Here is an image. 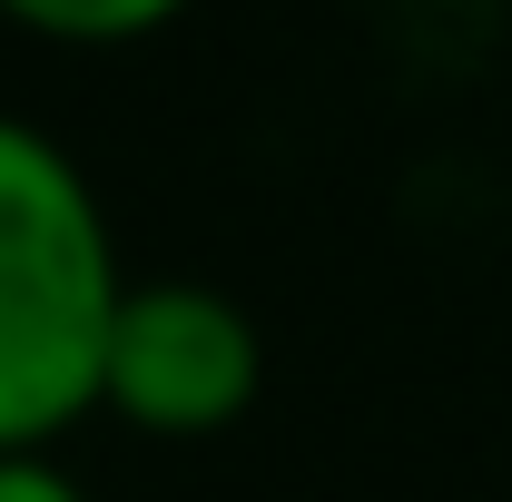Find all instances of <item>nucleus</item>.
<instances>
[{
  "label": "nucleus",
  "mask_w": 512,
  "mask_h": 502,
  "mask_svg": "<svg viewBox=\"0 0 512 502\" xmlns=\"http://www.w3.org/2000/svg\"><path fill=\"white\" fill-rule=\"evenodd\" d=\"M128 266L89 168L0 109V453H50L99 414V355Z\"/></svg>",
  "instance_id": "f257e3e1"
},
{
  "label": "nucleus",
  "mask_w": 512,
  "mask_h": 502,
  "mask_svg": "<svg viewBox=\"0 0 512 502\" xmlns=\"http://www.w3.org/2000/svg\"><path fill=\"white\" fill-rule=\"evenodd\" d=\"M256 384H266V335L227 286L128 276L109 355H99V414L158 443H207L256 404Z\"/></svg>",
  "instance_id": "f03ea898"
},
{
  "label": "nucleus",
  "mask_w": 512,
  "mask_h": 502,
  "mask_svg": "<svg viewBox=\"0 0 512 502\" xmlns=\"http://www.w3.org/2000/svg\"><path fill=\"white\" fill-rule=\"evenodd\" d=\"M188 0H0L10 30L30 40H60V50H138L178 20Z\"/></svg>",
  "instance_id": "7ed1b4c3"
},
{
  "label": "nucleus",
  "mask_w": 512,
  "mask_h": 502,
  "mask_svg": "<svg viewBox=\"0 0 512 502\" xmlns=\"http://www.w3.org/2000/svg\"><path fill=\"white\" fill-rule=\"evenodd\" d=\"M0 502H89V483L60 453H0Z\"/></svg>",
  "instance_id": "20e7f679"
}]
</instances>
